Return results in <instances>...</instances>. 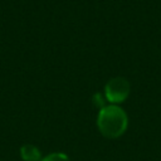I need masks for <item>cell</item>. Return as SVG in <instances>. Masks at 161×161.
I'll return each mask as SVG.
<instances>
[{"instance_id":"cell-1","label":"cell","mask_w":161,"mask_h":161,"mask_svg":"<svg viewBox=\"0 0 161 161\" xmlns=\"http://www.w3.org/2000/svg\"><path fill=\"white\" fill-rule=\"evenodd\" d=\"M128 118L126 112L117 104H108L99 109L97 127L107 138H118L127 130Z\"/></svg>"},{"instance_id":"cell-2","label":"cell","mask_w":161,"mask_h":161,"mask_svg":"<svg viewBox=\"0 0 161 161\" xmlns=\"http://www.w3.org/2000/svg\"><path fill=\"white\" fill-rule=\"evenodd\" d=\"M131 87L126 78L113 77L104 86V97L111 104L122 103L130 94Z\"/></svg>"},{"instance_id":"cell-3","label":"cell","mask_w":161,"mask_h":161,"mask_svg":"<svg viewBox=\"0 0 161 161\" xmlns=\"http://www.w3.org/2000/svg\"><path fill=\"white\" fill-rule=\"evenodd\" d=\"M20 156L24 161H40L42 152L34 145H23L20 147Z\"/></svg>"},{"instance_id":"cell-4","label":"cell","mask_w":161,"mask_h":161,"mask_svg":"<svg viewBox=\"0 0 161 161\" xmlns=\"http://www.w3.org/2000/svg\"><path fill=\"white\" fill-rule=\"evenodd\" d=\"M40 161H70L69 157L63 152H53L43 157Z\"/></svg>"},{"instance_id":"cell-5","label":"cell","mask_w":161,"mask_h":161,"mask_svg":"<svg viewBox=\"0 0 161 161\" xmlns=\"http://www.w3.org/2000/svg\"><path fill=\"white\" fill-rule=\"evenodd\" d=\"M93 103H94L97 107H99V108L104 107V102H103V99H102V97H101L99 93H96V94L93 96Z\"/></svg>"}]
</instances>
